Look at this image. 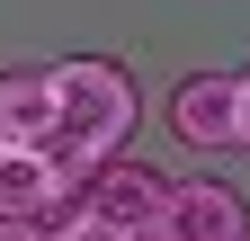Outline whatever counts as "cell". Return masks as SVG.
I'll list each match as a JSON object with an SVG mask.
<instances>
[{
  "label": "cell",
  "mask_w": 250,
  "mask_h": 241,
  "mask_svg": "<svg viewBox=\"0 0 250 241\" xmlns=\"http://www.w3.org/2000/svg\"><path fill=\"white\" fill-rule=\"evenodd\" d=\"M0 241H54L45 223H0Z\"/></svg>",
  "instance_id": "obj_8"
},
{
  "label": "cell",
  "mask_w": 250,
  "mask_h": 241,
  "mask_svg": "<svg viewBox=\"0 0 250 241\" xmlns=\"http://www.w3.org/2000/svg\"><path fill=\"white\" fill-rule=\"evenodd\" d=\"M143 241H250V205L232 179H170Z\"/></svg>",
  "instance_id": "obj_2"
},
{
  "label": "cell",
  "mask_w": 250,
  "mask_h": 241,
  "mask_svg": "<svg viewBox=\"0 0 250 241\" xmlns=\"http://www.w3.org/2000/svg\"><path fill=\"white\" fill-rule=\"evenodd\" d=\"M81 205V179L62 161H36V152H0V223H62Z\"/></svg>",
  "instance_id": "obj_5"
},
{
  "label": "cell",
  "mask_w": 250,
  "mask_h": 241,
  "mask_svg": "<svg viewBox=\"0 0 250 241\" xmlns=\"http://www.w3.org/2000/svg\"><path fill=\"white\" fill-rule=\"evenodd\" d=\"M241 152H250V72H241Z\"/></svg>",
  "instance_id": "obj_9"
},
{
  "label": "cell",
  "mask_w": 250,
  "mask_h": 241,
  "mask_svg": "<svg viewBox=\"0 0 250 241\" xmlns=\"http://www.w3.org/2000/svg\"><path fill=\"white\" fill-rule=\"evenodd\" d=\"M54 107H62V152H54V161L72 170V179H89V170L125 161L134 116H143L134 72L107 63V54H72V63H54Z\"/></svg>",
  "instance_id": "obj_1"
},
{
  "label": "cell",
  "mask_w": 250,
  "mask_h": 241,
  "mask_svg": "<svg viewBox=\"0 0 250 241\" xmlns=\"http://www.w3.org/2000/svg\"><path fill=\"white\" fill-rule=\"evenodd\" d=\"M161 197H170V170H152V161H107V170H89L81 179V205L72 215H99L116 232H152V215H161Z\"/></svg>",
  "instance_id": "obj_4"
},
{
  "label": "cell",
  "mask_w": 250,
  "mask_h": 241,
  "mask_svg": "<svg viewBox=\"0 0 250 241\" xmlns=\"http://www.w3.org/2000/svg\"><path fill=\"white\" fill-rule=\"evenodd\" d=\"M0 152H62V107H54V72H0Z\"/></svg>",
  "instance_id": "obj_6"
},
{
  "label": "cell",
  "mask_w": 250,
  "mask_h": 241,
  "mask_svg": "<svg viewBox=\"0 0 250 241\" xmlns=\"http://www.w3.org/2000/svg\"><path fill=\"white\" fill-rule=\"evenodd\" d=\"M54 241H143V232H116V223H99V215H62Z\"/></svg>",
  "instance_id": "obj_7"
},
{
  "label": "cell",
  "mask_w": 250,
  "mask_h": 241,
  "mask_svg": "<svg viewBox=\"0 0 250 241\" xmlns=\"http://www.w3.org/2000/svg\"><path fill=\"white\" fill-rule=\"evenodd\" d=\"M170 134L188 152H241V72H188L170 89Z\"/></svg>",
  "instance_id": "obj_3"
}]
</instances>
